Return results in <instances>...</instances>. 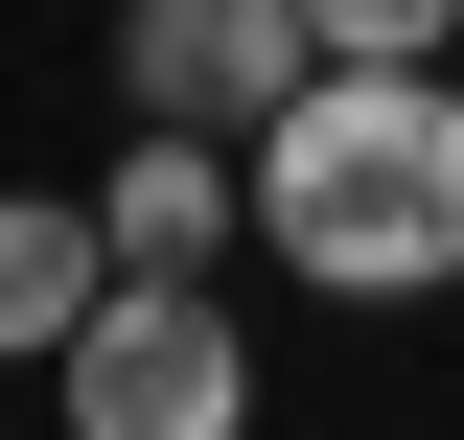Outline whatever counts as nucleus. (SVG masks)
<instances>
[{"label": "nucleus", "instance_id": "f257e3e1", "mask_svg": "<svg viewBox=\"0 0 464 440\" xmlns=\"http://www.w3.org/2000/svg\"><path fill=\"white\" fill-rule=\"evenodd\" d=\"M256 255L302 301H441L464 278V70H302L256 116Z\"/></svg>", "mask_w": 464, "mask_h": 440}, {"label": "nucleus", "instance_id": "f03ea898", "mask_svg": "<svg viewBox=\"0 0 464 440\" xmlns=\"http://www.w3.org/2000/svg\"><path fill=\"white\" fill-rule=\"evenodd\" d=\"M47 417L70 440H256V348H232L209 278H140V255H116L93 325L47 348Z\"/></svg>", "mask_w": 464, "mask_h": 440}, {"label": "nucleus", "instance_id": "7ed1b4c3", "mask_svg": "<svg viewBox=\"0 0 464 440\" xmlns=\"http://www.w3.org/2000/svg\"><path fill=\"white\" fill-rule=\"evenodd\" d=\"M325 70L302 0H116V116H186V139H256V116Z\"/></svg>", "mask_w": 464, "mask_h": 440}, {"label": "nucleus", "instance_id": "20e7f679", "mask_svg": "<svg viewBox=\"0 0 464 440\" xmlns=\"http://www.w3.org/2000/svg\"><path fill=\"white\" fill-rule=\"evenodd\" d=\"M93 232L140 278H209L232 232H256V139H186V116H140V139H116V186H93Z\"/></svg>", "mask_w": 464, "mask_h": 440}, {"label": "nucleus", "instance_id": "39448f33", "mask_svg": "<svg viewBox=\"0 0 464 440\" xmlns=\"http://www.w3.org/2000/svg\"><path fill=\"white\" fill-rule=\"evenodd\" d=\"M93 278H116L93 186H0V371H47V348L93 325Z\"/></svg>", "mask_w": 464, "mask_h": 440}, {"label": "nucleus", "instance_id": "423d86ee", "mask_svg": "<svg viewBox=\"0 0 464 440\" xmlns=\"http://www.w3.org/2000/svg\"><path fill=\"white\" fill-rule=\"evenodd\" d=\"M302 24H325V70H441L464 47V0H302Z\"/></svg>", "mask_w": 464, "mask_h": 440}]
</instances>
